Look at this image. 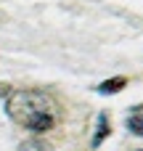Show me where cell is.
<instances>
[{
	"instance_id": "obj_4",
	"label": "cell",
	"mask_w": 143,
	"mask_h": 151,
	"mask_svg": "<svg viewBox=\"0 0 143 151\" xmlns=\"http://www.w3.org/2000/svg\"><path fill=\"white\" fill-rule=\"evenodd\" d=\"M127 130L143 138V114H133V117H127Z\"/></svg>"
},
{
	"instance_id": "obj_3",
	"label": "cell",
	"mask_w": 143,
	"mask_h": 151,
	"mask_svg": "<svg viewBox=\"0 0 143 151\" xmlns=\"http://www.w3.org/2000/svg\"><path fill=\"white\" fill-rule=\"evenodd\" d=\"M106 135H109V117L106 114H98V127H96V135H93V146L98 149Z\"/></svg>"
},
{
	"instance_id": "obj_6",
	"label": "cell",
	"mask_w": 143,
	"mask_h": 151,
	"mask_svg": "<svg viewBox=\"0 0 143 151\" xmlns=\"http://www.w3.org/2000/svg\"><path fill=\"white\" fill-rule=\"evenodd\" d=\"M138 151H143V149H138Z\"/></svg>"
},
{
	"instance_id": "obj_1",
	"label": "cell",
	"mask_w": 143,
	"mask_h": 151,
	"mask_svg": "<svg viewBox=\"0 0 143 151\" xmlns=\"http://www.w3.org/2000/svg\"><path fill=\"white\" fill-rule=\"evenodd\" d=\"M5 114L24 130L48 133L56 125V106L53 98L42 90H11L5 98Z\"/></svg>"
},
{
	"instance_id": "obj_5",
	"label": "cell",
	"mask_w": 143,
	"mask_h": 151,
	"mask_svg": "<svg viewBox=\"0 0 143 151\" xmlns=\"http://www.w3.org/2000/svg\"><path fill=\"white\" fill-rule=\"evenodd\" d=\"M19 151H50V149H48V146H42L40 141H29V143H24Z\"/></svg>"
},
{
	"instance_id": "obj_2",
	"label": "cell",
	"mask_w": 143,
	"mask_h": 151,
	"mask_svg": "<svg viewBox=\"0 0 143 151\" xmlns=\"http://www.w3.org/2000/svg\"><path fill=\"white\" fill-rule=\"evenodd\" d=\"M125 85H127V80H125V77H111V80H103V82L98 85V93H101V96H109V93H119Z\"/></svg>"
}]
</instances>
